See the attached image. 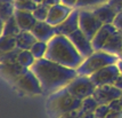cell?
<instances>
[{
    "label": "cell",
    "mask_w": 122,
    "mask_h": 118,
    "mask_svg": "<svg viewBox=\"0 0 122 118\" xmlns=\"http://www.w3.org/2000/svg\"><path fill=\"white\" fill-rule=\"evenodd\" d=\"M82 116V113L80 112L79 109H76V110H73V111H70L67 113H64L63 116H61L59 118H80Z\"/></svg>",
    "instance_id": "d6a6232c"
},
{
    "label": "cell",
    "mask_w": 122,
    "mask_h": 118,
    "mask_svg": "<svg viewBox=\"0 0 122 118\" xmlns=\"http://www.w3.org/2000/svg\"><path fill=\"white\" fill-rule=\"evenodd\" d=\"M31 32L34 34V37L39 41L49 43L57 34V29H56V27L50 25L46 21H38Z\"/></svg>",
    "instance_id": "4fadbf2b"
},
{
    "label": "cell",
    "mask_w": 122,
    "mask_h": 118,
    "mask_svg": "<svg viewBox=\"0 0 122 118\" xmlns=\"http://www.w3.org/2000/svg\"><path fill=\"white\" fill-rule=\"evenodd\" d=\"M82 100L73 96L66 87L50 94L47 100V110L51 118H59L64 113L79 109Z\"/></svg>",
    "instance_id": "3957f363"
},
{
    "label": "cell",
    "mask_w": 122,
    "mask_h": 118,
    "mask_svg": "<svg viewBox=\"0 0 122 118\" xmlns=\"http://www.w3.org/2000/svg\"><path fill=\"white\" fill-rule=\"evenodd\" d=\"M69 38H70V40L73 43V45L75 46V48L78 49V52L82 55L83 59L90 56L91 54L95 52V49L92 47L91 40L80 29L74 31L72 34H70Z\"/></svg>",
    "instance_id": "9c48e42d"
},
{
    "label": "cell",
    "mask_w": 122,
    "mask_h": 118,
    "mask_svg": "<svg viewBox=\"0 0 122 118\" xmlns=\"http://www.w3.org/2000/svg\"><path fill=\"white\" fill-rule=\"evenodd\" d=\"M33 1H34L36 4L39 5V4H43V1H45V0H33Z\"/></svg>",
    "instance_id": "60d3db41"
},
{
    "label": "cell",
    "mask_w": 122,
    "mask_h": 118,
    "mask_svg": "<svg viewBox=\"0 0 122 118\" xmlns=\"http://www.w3.org/2000/svg\"><path fill=\"white\" fill-rule=\"evenodd\" d=\"M27 68H24L18 62H5V63H0V71L1 75L4 76L7 81L11 83L13 85L15 84L17 79L21 77Z\"/></svg>",
    "instance_id": "7c38bea8"
},
{
    "label": "cell",
    "mask_w": 122,
    "mask_h": 118,
    "mask_svg": "<svg viewBox=\"0 0 122 118\" xmlns=\"http://www.w3.org/2000/svg\"><path fill=\"white\" fill-rule=\"evenodd\" d=\"M46 59L75 70L85 60L70 38L63 34H56L48 43Z\"/></svg>",
    "instance_id": "7a4b0ae2"
},
{
    "label": "cell",
    "mask_w": 122,
    "mask_h": 118,
    "mask_svg": "<svg viewBox=\"0 0 122 118\" xmlns=\"http://www.w3.org/2000/svg\"><path fill=\"white\" fill-rule=\"evenodd\" d=\"M121 95L122 91L117 88L114 85H105L97 87L92 96L99 104H110L112 101L119 99Z\"/></svg>",
    "instance_id": "8fae6325"
},
{
    "label": "cell",
    "mask_w": 122,
    "mask_h": 118,
    "mask_svg": "<svg viewBox=\"0 0 122 118\" xmlns=\"http://www.w3.org/2000/svg\"><path fill=\"white\" fill-rule=\"evenodd\" d=\"M57 29V34H63V36H66L69 37L70 34L76 31L79 28V9L78 8H74L73 11L69 15V17L65 20V21L56 27Z\"/></svg>",
    "instance_id": "5bb4252c"
},
{
    "label": "cell",
    "mask_w": 122,
    "mask_h": 118,
    "mask_svg": "<svg viewBox=\"0 0 122 118\" xmlns=\"http://www.w3.org/2000/svg\"><path fill=\"white\" fill-rule=\"evenodd\" d=\"M119 57H120V60H122V54L120 55V56H119Z\"/></svg>",
    "instance_id": "7bdbcfd3"
},
{
    "label": "cell",
    "mask_w": 122,
    "mask_h": 118,
    "mask_svg": "<svg viewBox=\"0 0 122 118\" xmlns=\"http://www.w3.org/2000/svg\"><path fill=\"white\" fill-rule=\"evenodd\" d=\"M14 5H15V9L33 13L34 9L37 8L38 4H36L33 0H30V1H15Z\"/></svg>",
    "instance_id": "83f0119b"
},
{
    "label": "cell",
    "mask_w": 122,
    "mask_h": 118,
    "mask_svg": "<svg viewBox=\"0 0 122 118\" xmlns=\"http://www.w3.org/2000/svg\"><path fill=\"white\" fill-rule=\"evenodd\" d=\"M80 118H96L94 113H86V115H82Z\"/></svg>",
    "instance_id": "f35d334b"
},
{
    "label": "cell",
    "mask_w": 122,
    "mask_h": 118,
    "mask_svg": "<svg viewBox=\"0 0 122 118\" xmlns=\"http://www.w3.org/2000/svg\"><path fill=\"white\" fill-rule=\"evenodd\" d=\"M61 2L64 4L65 6H69L71 8H76V4L78 0H61Z\"/></svg>",
    "instance_id": "e575fe53"
},
{
    "label": "cell",
    "mask_w": 122,
    "mask_h": 118,
    "mask_svg": "<svg viewBox=\"0 0 122 118\" xmlns=\"http://www.w3.org/2000/svg\"><path fill=\"white\" fill-rule=\"evenodd\" d=\"M108 0H78L76 8L78 9H92L97 6L106 4Z\"/></svg>",
    "instance_id": "484cf974"
},
{
    "label": "cell",
    "mask_w": 122,
    "mask_h": 118,
    "mask_svg": "<svg viewBox=\"0 0 122 118\" xmlns=\"http://www.w3.org/2000/svg\"><path fill=\"white\" fill-rule=\"evenodd\" d=\"M48 13H49V7L43 4H39L33 11V15L37 18V21H46L48 17Z\"/></svg>",
    "instance_id": "f1b7e54d"
},
{
    "label": "cell",
    "mask_w": 122,
    "mask_h": 118,
    "mask_svg": "<svg viewBox=\"0 0 122 118\" xmlns=\"http://www.w3.org/2000/svg\"><path fill=\"white\" fill-rule=\"evenodd\" d=\"M110 111H111V108L108 104H99L96 108L94 115H95L96 118H106Z\"/></svg>",
    "instance_id": "f546056e"
},
{
    "label": "cell",
    "mask_w": 122,
    "mask_h": 118,
    "mask_svg": "<svg viewBox=\"0 0 122 118\" xmlns=\"http://www.w3.org/2000/svg\"><path fill=\"white\" fill-rule=\"evenodd\" d=\"M21 48L16 47L10 52H6V53H0V63H5V62H17L18 55L21 53Z\"/></svg>",
    "instance_id": "4316f807"
},
{
    "label": "cell",
    "mask_w": 122,
    "mask_h": 118,
    "mask_svg": "<svg viewBox=\"0 0 122 118\" xmlns=\"http://www.w3.org/2000/svg\"><path fill=\"white\" fill-rule=\"evenodd\" d=\"M117 65L119 67V70H120V73L122 75V60H119V61H117Z\"/></svg>",
    "instance_id": "ab89813d"
},
{
    "label": "cell",
    "mask_w": 122,
    "mask_h": 118,
    "mask_svg": "<svg viewBox=\"0 0 122 118\" xmlns=\"http://www.w3.org/2000/svg\"><path fill=\"white\" fill-rule=\"evenodd\" d=\"M120 57L114 54H110L104 51H95L90 56L86 57L83 62L80 64V67L76 69L78 75L89 76L97 72L98 70L105 68L107 65L117 64Z\"/></svg>",
    "instance_id": "277c9868"
},
{
    "label": "cell",
    "mask_w": 122,
    "mask_h": 118,
    "mask_svg": "<svg viewBox=\"0 0 122 118\" xmlns=\"http://www.w3.org/2000/svg\"><path fill=\"white\" fill-rule=\"evenodd\" d=\"M20 32H21V29L17 25L15 16H11L5 23H2L1 36H13V37H16Z\"/></svg>",
    "instance_id": "ffe728a7"
},
{
    "label": "cell",
    "mask_w": 122,
    "mask_h": 118,
    "mask_svg": "<svg viewBox=\"0 0 122 118\" xmlns=\"http://www.w3.org/2000/svg\"><path fill=\"white\" fill-rule=\"evenodd\" d=\"M106 118H122V112L117 111V110H112L111 109V111L108 112Z\"/></svg>",
    "instance_id": "d590c367"
},
{
    "label": "cell",
    "mask_w": 122,
    "mask_h": 118,
    "mask_svg": "<svg viewBox=\"0 0 122 118\" xmlns=\"http://www.w3.org/2000/svg\"><path fill=\"white\" fill-rule=\"evenodd\" d=\"M38 41V39L34 37V34L31 31H21L16 36V43H17V47L21 48L22 51H30L32 46Z\"/></svg>",
    "instance_id": "d6986e66"
},
{
    "label": "cell",
    "mask_w": 122,
    "mask_h": 118,
    "mask_svg": "<svg viewBox=\"0 0 122 118\" xmlns=\"http://www.w3.org/2000/svg\"><path fill=\"white\" fill-rule=\"evenodd\" d=\"M91 11L95 14L96 16H97V18H98L103 24H113V22L115 20L117 15L119 14L112 6L108 5V2L92 8Z\"/></svg>",
    "instance_id": "9a60e30c"
},
{
    "label": "cell",
    "mask_w": 122,
    "mask_h": 118,
    "mask_svg": "<svg viewBox=\"0 0 122 118\" xmlns=\"http://www.w3.org/2000/svg\"><path fill=\"white\" fill-rule=\"evenodd\" d=\"M102 51L120 56L122 54V31L115 29L110 36L106 44L103 46Z\"/></svg>",
    "instance_id": "e0dca14e"
},
{
    "label": "cell",
    "mask_w": 122,
    "mask_h": 118,
    "mask_svg": "<svg viewBox=\"0 0 122 118\" xmlns=\"http://www.w3.org/2000/svg\"><path fill=\"white\" fill-rule=\"evenodd\" d=\"M14 16L16 18L17 25L20 27L21 31H32V29L37 24V18L34 17L33 13L15 9Z\"/></svg>",
    "instance_id": "2e32d148"
},
{
    "label": "cell",
    "mask_w": 122,
    "mask_h": 118,
    "mask_svg": "<svg viewBox=\"0 0 122 118\" xmlns=\"http://www.w3.org/2000/svg\"><path fill=\"white\" fill-rule=\"evenodd\" d=\"M97 86L94 84V81L90 79L89 76L78 75L72 81H70L66 90L80 100H83L86 97L92 96L95 93Z\"/></svg>",
    "instance_id": "5b68a950"
},
{
    "label": "cell",
    "mask_w": 122,
    "mask_h": 118,
    "mask_svg": "<svg viewBox=\"0 0 122 118\" xmlns=\"http://www.w3.org/2000/svg\"><path fill=\"white\" fill-rule=\"evenodd\" d=\"M14 13H15L14 2H0V17L2 23H5L8 18L14 16Z\"/></svg>",
    "instance_id": "cb8c5ba5"
},
{
    "label": "cell",
    "mask_w": 122,
    "mask_h": 118,
    "mask_svg": "<svg viewBox=\"0 0 122 118\" xmlns=\"http://www.w3.org/2000/svg\"><path fill=\"white\" fill-rule=\"evenodd\" d=\"M113 24H114V27L117 28V30L122 31V11L121 13H119V14L117 15L115 20H114V22H113Z\"/></svg>",
    "instance_id": "836d02e7"
},
{
    "label": "cell",
    "mask_w": 122,
    "mask_h": 118,
    "mask_svg": "<svg viewBox=\"0 0 122 118\" xmlns=\"http://www.w3.org/2000/svg\"><path fill=\"white\" fill-rule=\"evenodd\" d=\"M36 61L37 59L33 56V54L31 53V51H21V53L18 55V60H17V62L22 64L24 68H27V69H31L32 65L36 63Z\"/></svg>",
    "instance_id": "603a6c76"
},
{
    "label": "cell",
    "mask_w": 122,
    "mask_h": 118,
    "mask_svg": "<svg viewBox=\"0 0 122 118\" xmlns=\"http://www.w3.org/2000/svg\"><path fill=\"white\" fill-rule=\"evenodd\" d=\"M108 106H110V108H111L112 110H117V111L122 112V95L119 97V99L112 101Z\"/></svg>",
    "instance_id": "4dcf8cb0"
},
{
    "label": "cell",
    "mask_w": 122,
    "mask_h": 118,
    "mask_svg": "<svg viewBox=\"0 0 122 118\" xmlns=\"http://www.w3.org/2000/svg\"><path fill=\"white\" fill-rule=\"evenodd\" d=\"M102 27L103 23L97 18L91 9H79V28L90 40L94 39Z\"/></svg>",
    "instance_id": "52a82bcc"
},
{
    "label": "cell",
    "mask_w": 122,
    "mask_h": 118,
    "mask_svg": "<svg viewBox=\"0 0 122 118\" xmlns=\"http://www.w3.org/2000/svg\"><path fill=\"white\" fill-rule=\"evenodd\" d=\"M17 47L16 37L13 36H1L0 38V53L10 52Z\"/></svg>",
    "instance_id": "7402d4cb"
},
{
    "label": "cell",
    "mask_w": 122,
    "mask_h": 118,
    "mask_svg": "<svg viewBox=\"0 0 122 118\" xmlns=\"http://www.w3.org/2000/svg\"><path fill=\"white\" fill-rule=\"evenodd\" d=\"M120 75L121 73H120L119 67L117 64H111L92 73L90 76V79L94 81V84L97 87H99V86L105 85H113Z\"/></svg>",
    "instance_id": "ba28073f"
},
{
    "label": "cell",
    "mask_w": 122,
    "mask_h": 118,
    "mask_svg": "<svg viewBox=\"0 0 122 118\" xmlns=\"http://www.w3.org/2000/svg\"><path fill=\"white\" fill-rule=\"evenodd\" d=\"M15 1H30V0H15Z\"/></svg>",
    "instance_id": "b9f144b4"
},
{
    "label": "cell",
    "mask_w": 122,
    "mask_h": 118,
    "mask_svg": "<svg viewBox=\"0 0 122 118\" xmlns=\"http://www.w3.org/2000/svg\"><path fill=\"white\" fill-rule=\"evenodd\" d=\"M48 49V43H45V41H39L38 40L37 43L32 46V48L30 49L31 53L33 54V56L37 60L43 59L46 57V53H47Z\"/></svg>",
    "instance_id": "d4e9b609"
},
{
    "label": "cell",
    "mask_w": 122,
    "mask_h": 118,
    "mask_svg": "<svg viewBox=\"0 0 122 118\" xmlns=\"http://www.w3.org/2000/svg\"><path fill=\"white\" fill-rule=\"evenodd\" d=\"M99 106V103L97 102L94 96H89V97H86L82 100L81 102V106H80L79 110L80 112L82 115H86V113H94L96 110V108Z\"/></svg>",
    "instance_id": "44dd1931"
},
{
    "label": "cell",
    "mask_w": 122,
    "mask_h": 118,
    "mask_svg": "<svg viewBox=\"0 0 122 118\" xmlns=\"http://www.w3.org/2000/svg\"><path fill=\"white\" fill-rule=\"evenodd\" d=\"M108 5L112 6L117 13L122 11V0H108Z\"/></svg>",
    "instance_id": "1f68e13d"
},
{
    "label": "cell",
    "mask_w": 122,
    "mask_h": 118,
    "mask_svg": "<svg viewBox=\"0 0 122 118\" xmlns=\"http://www.w3.org/2000/svg\"><path fill=\"white\" fill-rule=\"evenodd\" d=\"M73 9L74 8L65 6L62 2L51 6V7H49V13H48V17L46 22L53 27H57L69 17V15L73 11Z\"/></svg>",
    "instance_id": "30bf717a"
},
{
    "label": "cell",
    "mask_w": 122,
    "mask_h": 118,
    "mask_svg": "<svg viewBox=\"0 0 122 118\" xmlns=\"http://www.w3.org/2000/svg\"><path fill=\"white\" fill-rule=\"evenodd\" d=\"M117 28L114 27V24H103V27L101 28V30L97 32L94 39L91 40L92 43V47L95 51H102L103 46L106 44V41L108 40V38L111 36L113 31Z\"/></svg>",
    "instance_id": "ac0fdd59"
},
{
    "label": "cell",
    "mask_w": 122,
    "mask_h": 118,
    "mask_svg": "<svg viewBox=\"0 0 122 118\" xmlns=\"http://www.w3.org/2000/svg\"><path fill=\"white\" fill-rule=\"evenodd\" d=\"M31 70L41 83L43 94L47 95L66 87L70 81H72L78 76L75 69L64 67L46 57L37 60L36 63L32 65Z\"/></svg>",
    "instance_id": "6da1fadb"
},
{
    "label": "cell",
    "mask_w": 122,
    "mask_h": 118,
    "mask_svg": "<svg viewBox=\"0 0 122 118\" xmlns=\"http://www.w3.org/2000/svg\"><path fill=\"white\" fill-rule=\"evenodd\" d=\"M14 86L20 92L26 94V95H41V94H43L41 83L31 69H27L17 79Z\"/></svg>",
    "instance_id": "8992f818"
},
{
    "label": "cell",
    "mask_w": 122,
    "mask_h": 118,
    "mask_svg": "<svg viewBox=\"0 0 122 118\" xmlns=\"http://www.w3.org/2000/svg\"><path fill=\"white\" fill-rule=\"evenodd\" d=\"M59 2H61V0H45L43 1V5L48 6V7H51V6L57 5Z\"/></svg>",
    "instance_id": "8d00e7d4"
},
{
    "label": "cell",
    "mask_w": 122,
    "mask_h": 118,
    "mask_svg": "<svg viewBox=\"0 0 122 118\" xmlns=\"http://www.w3.org/2000/svg\"><path fill=\"white\" fill-rule=\"evenodd\" d=\"M113 85L115 86L117 88H119V90H121L122 91V75H120L119 77H117V79L115 80V83H114Z\"/></svg>",
    "instance_id": "74e56055"
}]
</instances>
